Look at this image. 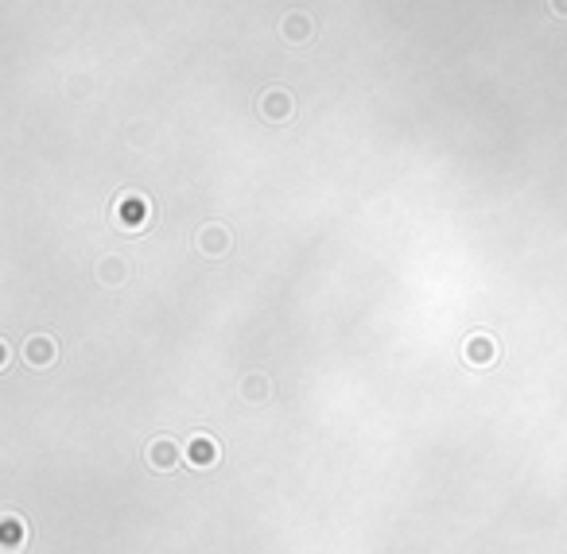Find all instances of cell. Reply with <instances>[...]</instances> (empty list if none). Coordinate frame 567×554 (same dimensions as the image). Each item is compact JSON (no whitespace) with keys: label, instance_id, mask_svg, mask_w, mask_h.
I'll list each match as a JSON object with an SVG mask.
<instances>
[{"label":"cell","instance_id":"7a4b0ae2","mask_svg":"<svg viewBox=\"0 0 567 554\" xmlns=\"http://www.w3.org/2000/svg\"><path fill=\"white\" fill-rule=\"evenodd\" d=\"M284 35H288V40H308V35H311V20L296 12V17L284 20Z\"/></svg>","mask_w":567,"mask_h":554},{"label":"cell","instance_id":"3957f363","mask_svg":"<svg viewBox=\"0 0 567 554\" xmlns=\"http://www.w3.org/2000/svg\"><path fill=\"white\" fill-rule=\"evenodd\" d=\"M551 9H556L559 17H567V0H551Z\"/></svg>","mask_w":567,"mask_h":554},{"label":"cell","instance_id":"6da1fadb","mask_svg":"<svg viewBox=\"0 0 567 554\" xmlns=\"http://www.w3.org/2000/svg\"><path fill=\"white\" fill-rule=\"evenodd\" d=\"M265 113H268L272 121H284V117H288V113H292V102H288V94H276V90H272V94L265 97Z\"/></svg>","mask_w":567,"mask_h":554}]
</instances>
